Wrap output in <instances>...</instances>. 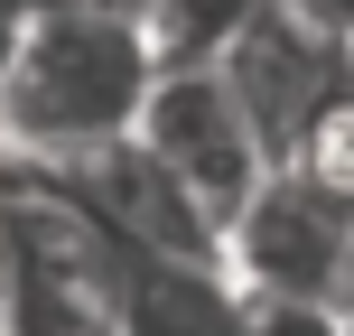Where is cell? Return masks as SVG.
<instances>
[{"instance_id":"6da1fadb","label":"cell","mask_w":354,"mask_h":336,"mask_svg":"<svg viewBox=\"0 0 354 336\" xmlns=\"http://www.w3.org/2000/svg\"><path fill=\"white\" fill-rule=\"evenodd\" d=\"M159 47L140 10H56L28 28L19 66L0 75V150L47 168H84L140 131L159 94Z\"/></svg>"},{"instance_id":"7a4b0ae2","label":"cell","mask_w":354,"mask_h":336,"mask_svg":"<svg viewBox=\"0 0 354 336\" xmlns=\"http://www.w3.org/2000/svg\"><path fill=\"white\" fill-rule=\"evenodd\" d=\"M131 252L93 224L66 168L0 150V336H122Z\"/></svg>"},{"instance_id":"3957f363","label":"cell","mask_w":354,"mask_h":336,"mask_svg":"<svg viewBox=\"0 0 354 336\" xmlns=\"http://www.w3.org/2000/svg\"><path fill=\"white\" fill-rule=\"evenodd\" d=\"M140 141L214 206V224H233V215L261 196V177L280 168L270 141L252 131L243 94L224 85V66H168L159 94H149V112H140Z\"/></svg>"},{"instance_id":"277c9868","label":"cell","mask_w":354,"mask_h":336,"mask_svg":"<svg viewBox=\"0 0 354 336\" xmlns=\"http://www.w3.org/2000/svg\"><path fill=\"white\" fill-rule=\"evenodd\" d=\"M345 243H354V206H336L299 168H270L261 196L224 224V271L261 299H336Z\"/></svg>"},{"instance_id":"5b68a950","label":"cell","mask_w":354,"mask_h":336,"mask_svg":"<svg viewBox=\"0 0 354 336\" xmlns=\"http://www.w3.org/2000/svg\"><path fill=\"white\" fill-rule=\"evenodd\" d=\"M224 85L243 94V112L270 141V159H289V150L317 131V112L354 85V47L326 37L317 19H299L289 0H261L252 28L233 37V56H224Z\"/></svg>"},{"instance_id":"8992f818","label":"cell","mask_w":354,"mask_h":336,"mask_svg":"<svg viewBox=\"0 0 354 336\" xmlns=\"http://www.w3.org/2000/svg\"><path fill=\"white\" fill-rule=\"evenodd\" d=\"M75 196L93 206V224L112 233L122 252H168V262H224V224H214V206L177 177L159 150L131 131L122 150H103V159L66 168Z\"/></svg>"},{"instance_id":"52a82bcc","label":"cell","mask_w":354,"mask_h":336,"mask_svg":"<svg viewBox=\"0 0 354 336\" xmlns=\"http://www.w3.org/2000/svg\"><path fill=\"white\" fill-rule=\"evenodd\" d=\"M252 290L224 262H168V252H131L122 271V336H243Z\"/></svg>"},{"instance_id":"ba28073f","label":"cell","mask_w":354,"mask_h":336,"mask_svg":"<svg viewBox=\"0 0 354 336\" xmlns=\"http://www.w3.org/2000/svg\"><path fill=\"white\" fill-rule=\"evenodd\" d=\"M261 0H140V28L159 47V66H224L233 37L252 28Z\"/></svg>"},{"instance_id":"9c48e42d","label":"cell","mask_w":354,"mask_h":336,"mask_svg":"<svg viewBox=\"0 0 354 336\" xmlns=\"http://www.w3.org/2000/svg\"><path fill=\"white\" fill-rule=\"evenodd\" d=\"M280 168H299V177H317V187L336 196V206H354V85H345L336 103L317 112V131H308V141L289 150Z\"/></svg>"},{"instance_id":"30bf717a","label":"cell","mask_w":354,"mask_h":336,"mask_svg":"<svg viewBox=\"0 0 354 336\" xmlns=\"http://www.w3.org/2000/svg\"><path fill=\"white\" fill-rule=\"evenodd\" d=\"M243 336H354L336 299H261L252 290V327Z\"/></svg>"},{"instance_id":"8fae6325","label":"cell","mask_w":354,"mask_h":336,"mask_svg":"<svg viewBox=\"0 0 354 336\" xmlns=\"http://www.w3.org/2000/svg\"><path fill=\"white\" fill-rule=\"evenodd\" d=\"M28 28H37V0H0V75L19 66V47H28Z\"/></svg>"},{"instance_id":"7c38bea8","label":"cell","mask_w":354,"mask_h":336,"mask_svg":"<svg viewBox=\"0 0 354 336\" xmlns=\"http://www.w3.org/2000/svg\"><path fill=\"white\" fill-rule=\"evenodd\" d=\"M289 10H299V19H317L326 37H345V47H354V0H289Z\"/></svg>"},{"instance_id":"4fadbf2b","label":"cell","mask_w":354,"mask_h":336,"mask_svg":"<svg viewBox=\"0 0 354 336\" xmlns=\"http://www.w3.org/2000/svg\"><path fill=\"white\" fill-rule=\"evenodd\" d=\"M56 10H131V0H37V19H56Z\"/></svg>"},{"instance_id":"5bb4252c","label":"cell","mask_w":354,"mask_h":336,"mask_svg":"<svg viewBox=\"0 0 354 336\" xmlns=\"http://www.w3.org/2000/svg\"><path fill=\"white\" fill-rule=\"evenodd\" d=\"M336 308H345V327H354V243H345V281H336Z\"/></svg>"},{"instance_id":"9a60e30c","label":"cell","mask_w":354,"mask_h":336,"mask_svg":"<svg viewBox=\"0 0 354 336\" xmlns=\"http://www.w3.org/2000/svg\"><path fill=\"white\" fill-rule=\"evenodd\" d=\"M0 327H10V308H0Z\"/></svg>"},{"instance_id":"2e32d148","label":"cell","mask_w":354,"mask_h":336,"mask_svg":"<svg viewBox=\"0 0 354 336\" xmlns=\"http://www.w3.org/2000/svg\"><path fill=\"white\" fill-rule=\"evenodd\" d=\"M131 10H140V0H131Z\"/></svg>"}]
</instances>
